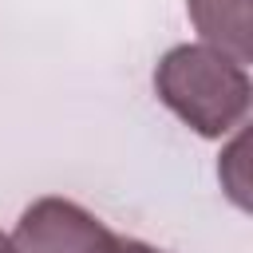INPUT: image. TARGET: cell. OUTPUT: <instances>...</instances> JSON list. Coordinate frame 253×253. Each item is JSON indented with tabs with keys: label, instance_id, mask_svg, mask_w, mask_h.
Listing matches in <instances>:
<instances>
[{
	"label": "cell",
	"instance_id": "1",
	"mask_svg": "<svg viewBox=\"0 0 253 253\" xmlns=\"http://www.w3.org/2000/svg\"><path fill=\"white\" fill-rule=\"evenodd\" d=\"M154 95L202 138H225L249 115V71L210 43H178L154 67Z\"/></svg>",
	"mask_w": 253,
	"mask_h": 253
},
{
	"label": "cell",
	"instance_id": "2",
	"mask_svg": "<svg viewBox=\"0 0 253 253\" xmlns=\"http://www.w3.org/2000/svg\"><path fill=\"white\" fill-rule=\"evenodd\" d=\"M111 229L71 198H36L12 233L16 253H91Z\"/></svg>",
	"mask_w": 253,
	"mask_h": 253
},
{
	"label": "cell",
	"instance_id": "3",
	"mask_svg": "<svg viewBox=\"0 0 253 253\" xmlns=\"http://www.w3.org/2000/svg\"><path fill=\"white\" fill-rule=\"evenodd\" d=\"M186 12L198 36L233 55L237 63L253 59V32H249V0H186Z\"/></svg>",
	"mask_w": 253,
	"mask_h": 253
},
{
	"label": "cell",
	"instance_id": "4",
	"mask_svg": "<svg viewBox=\"0 0 253 253\" xmlns=\"http://www.w3.org/2000/svg\"><path fill=\"white\" fill-rule=\"evenodd\" d=\"M91 253H166V249H158V245H146V241H138V237H123V233H107Z\"/></svg>",
	"mask_w": 253,
	"mask_h": 253
},
{
	"label": "cell",
	"instance_id": "5",
	"mask_svg": "<svg viewBox=\"0 0 253 253\" xmlns=\"http://www.w3.org/2000/svg\"><path fill=\"white\" fill-rule=\"evenodd\" d=\"M0 253H16V249H12V237H8L4 229H0Z\"/></svg>",
	"mask_w": 253,
	"mask_h": 253
}]
</instances>
